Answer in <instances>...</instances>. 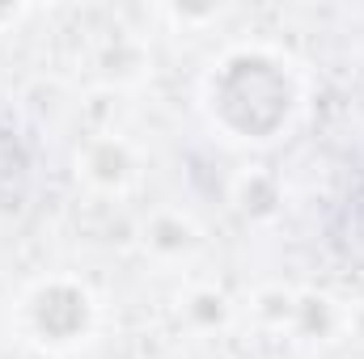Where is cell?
<instances>
[{"instance_id":"6da1fadb","label":"cell","mask_w":364,"mask_h":359,"mask_svg":"<svg viewBox=\"0 0 364 359\" xmlns=\"http://www.w3.org/2000/svg\"><path fill=\"white\" fill-rule=\"evenodd\" d=\"M220 110L233 127L267 136L288 110V85L263 60H237L220 85Z\"/></svg>"},{"instance_id":"7a4b0ae2","label":"cell","mask_w":364,"mask_h":359,"mask_svg":"<svg viewBox=\"0 0 364 359\" xmlns=\"http://www.w3.org/2000/svg\"><path fill=\"white\" fill-rule=\"evenodd\" d=\"M38 321H43V330H47V334L64 338V334H73V330L85 321V304H81V296H77V292L60 287V292L43 296V304H38Z\"/></svg>"}]
</instances>
